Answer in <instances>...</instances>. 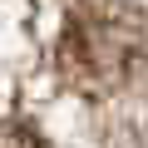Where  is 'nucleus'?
I'll list each match as a JSON object with an SVG mask.
<instances>
[{"instance_id":"nucleus-1","label":"nucleus","mask_w":148,"mask_h":148,"mask_svg":"<svg viewBox=\"0 0 148 148\" xmlns=\"http://www.w3.org/2000/svg\"><path fill=\"white\" fill-rule=\"evenodd\" d=\"M143 49V20L123 0H84L79 10L64 20L59 35V69L69 84L89 94L119 89Z\"/></svg>"},{"instance_id":"nucleus-2","label":"nucleus","mask_w":148,"mask_h":148,"mask_svg":"<svg viewBox=\"0 0 148 148\" xmlns=\"http://www.w3.org/2000/svg\"><path fill=\"white\" fill-rule=\"evenodd\" d=\"M0 148H49V143H45L30 123H10V119H5V123H0Z\"/></svg>"}]
</instances>
